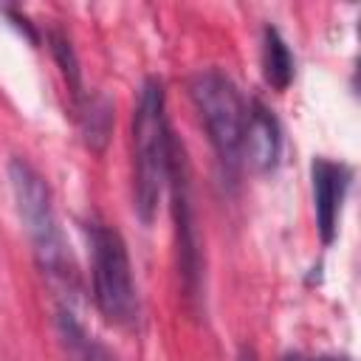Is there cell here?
<instances>
[{"label":"cell","instance_id":"cell-1","mask_svg":"<svg viewBox=\"0 0 361 361\" xmlns=\"http://www.w3.org/2000/svg\"><path fill=\"white\" fill-rule=\"evenodd\" d=\"M169 124H166V93L161 79L149 76L141 85L138 104L133 113V192L135 214L144 226L155 220L161 192L169 169Z\"/></svg>","mask_w":361,"mask_h":361},{"label":"cell","instance_id":"cell-2","mask_svg":"<svg viewBox=\"0 0 361 361\" xmlns=\"http://www.w3.org/2000/svg\"><path fill=\"white\" fill-rule=\"evenodd\" d=\"M189 96L220 164L234 175L243 161V133L248 116L240 90L220 71H197L189 79Z\"/></svg>","mask_w":361,"mask_h":361},{"label":"cell","instance_id":"cell-3","mask_svg":"<svg viewBox=\"0 0 361 361\" xmlns=\"http://www.w3.org/2000/svg\"><path fill=\"white\" fill-rule=\"evenodd\" d=\"M8 183H11V195H14L20 220L25 226V234L34 245L39 265L54 276H68V271H65L68 251H65V243H62V234H59V226L54 217L48 183L23 158L8 161Z\"/></svg>","mask_w":361,"mask_h":361},{"label":"cell","instance_id":"cell-4","mask_svg":"<svg viewBox=\"0 0 361 361\" xmlns=\"http://www.w3.org/2000/svg\"><path fill=\"white\" fill-rule=\"evenodd\" d=\"M93 248V299L102 316L113 324H130L138 310L133 265L124 237L110 226L90 228Z\"/></svg>","mask_w":361,"mask_h":361},{"label":"cell","instance_id":"cell-5","mask_svg":"<svg viewBox=\"0 0 361 361\" xmlns=\"http://www.w3.org/2000/svg\"><path fill=\"white\" fill-rule=\"evenodd\" d=\"M166 180L172 186V217H175V243H178V268L186 288V296L200 293L203 276V257H200V231L192 206V183H189V164L183 147L172 138L169 141V169Z\"/></svg>","mask_w":361,"mask_h":361},{"label":"cell","instance_id":"cell-6","mask_svg":"<svg viewBox=\"0 0 361 361\" xmlns=\"http://www.w3.org/2000/svg\"><path fill=\"white\" fill-rule=\"evenodd\" d=\"M313 175V200H316V226L322 234V243H333L336 237V223H338V212H341V200H344V189H347V169L316 158L310 166Z\"/></svg>","mask_w":361,"mask_h":361},{"label":"cell","instance_id":"cell-7","mask_svg":"<svg viewBox=\"0 0 361 361\" xmlns=\"http://www.w3.org/2000/svg\"><path fill=\"white\" fill-rule=\"evenodd\" d=\"M282 152V135L276 118L254 102L245 116V133H243V155L257 172H271L279 164Z\"/></svg>","mask_w":361,"mask_h":361},{"label":"cell","instance_id":"cell-8","mask_svg":"<svg viewBox=\"0 0 361 361\" xmlns=\"http://www.w3.org/2000/svg\"><path fill=\"white\" fill-rule=\"evenodd\" d=\"M262 73L276 90H285L293 79V54L276 28H265L262 34Z\"/></svg>","mask_w":361,"mask_h":361},{"label":"cell","instance_id":"cell-9","mask_svg":"<svg viewBox=\"0 0 361 361\" xmlns=\"http://www.w3.org/2000/svg\"><path fill=\"white\" fill-rule=\"evenodd\" d=\"M79 121H82V133L90 149H102L107 135H110V124H113V110L104 99H90V102H79Z\"/></svg>","mask_w":361,"mask_h":361},{"label":"cell","instance_id":"cell-10","mask_svg":"<svg viewBox=\"0 0 361 361\" xmlns=\"http://www.w3.org/2000/svg\"><path fill=\"white\" fill-rule=\"evenodd\" d=\"M59 324H62V338H65V344H68V350L76 361H116L93 336H87L82 330V324L73 322L71 313H62Z\"/></svg>","mask_w":361,"mask_h":361},{"label":"cell","instance_id":"cell-11","mask_svg":"<svg viewBox=\"0 0 361 361\" xmlns=\"http://www.w3.org/2000/svg\"><path fill=\"white\" fill-rule=\"evenodd\" d=\"M51 51H54V59H56V65H59V71H62L71 93L82 102V73H79V62H76V54H73L71 42L62 34L54 31L51 34Z\"/></svg>","mask_w":361,"mask_h":361},{"label":"cell","instance_id":"cell-12","mask_svg":"<svg viewBox=\"0 0 361 361\" xmlns=\"http://www.w3.org/2000/svg\"><path fill=\"white\" fill-rule=\"evenodd\" d=\"M237 361H257V353H254L251 347H243V350H240V358H237Z\"/></svg>","mask_w":361,"mask_h":361},{"label":"cell","instance_id":"cell-13","mask_svg":"<svg viewBox=\"0 0 361 361\" xmlns=\"http://www.w3.org/2000/svg\"><path fill=\"white\" fill-rule=\"evenodd\" d=\"M285 361H305V358H299V355H288Z\"/></svg>","mask_w":361,"mask_h":361},{"label":"cell","instance_id":"cell-14","mask_svg":"<svg viewBox=\"0 0 361 361\" xmlns=\"http://www.w3.org/2000/svg\"><path fill=\"white\" fill-rule=\"evenodd\" d=\"M322 361H350V358H322Z\"/></svg>","mask_w":361,"mask_h":361}]
</instances>
